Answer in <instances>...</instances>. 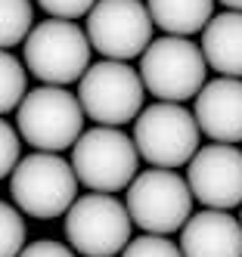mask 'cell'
I'll use <instances>...</instances> for the list:
<instances>
[{
    "label": "cell",
    "instance_id": "cell-1",
    "mask_svg": "<svg viewBox=\"0 0 242 257\" xmlns=\"http://www.w3.org/2000/svg\"><path fill=\"white\" fill-rule=\"evenodd\" d=\"M84 105L68 93V87L41 84L19 102L16 131L37 152H62L84 134Z\"/></svg>",
    "mask_w": 242,
    "mask_h": 257
},
{
    "label": "cell",
    "instance_id": "cell-2",
    "mask_svg": "<svg viewBox=\"0 0 242 257\" xmlns=\"http://www.w3.org/2000/svg\"><path fill=\"white\" fill-rule=\"evenodd\" d=\"M10 192L16 198V208L37 217L53 220L68 214V208L78 198V174L71 161H65L59 152H34L16 164L10 174Z\"/></svg>",
    "mask_w": 242,
    "mask_h": 257
},
{
    "label": "cell",
    "instance_id": "cell-3",
    "mask_svg": "<svg viewBox=\"0 0 242 257\" xmlns=\"http://www.w3.org/2000/svg\"><path fill=\"white\" fill-rule=\"evenodd\" d=\"M90 50L87 28L71 19H47L25 38V68L41 84L68 87L90 68Z\"/></svg>",
    "mask_w": 242,
    "mask_h": 257
},
{
    "label": "cell",
    "instance_id": "cell-4",
    "mask_svg": "<svg viewBox=\"0 0 242 257\" xmlns=\"http://www.w3.org/2000/svg\"><path fill=\"white\" fill-rule=\"evenodd\" d=\"M140 149L118 127H90L71 146V168L78 180L90 192H109L127 189L137 177Z\"/></svg>",
    "mask_w": 242,
    "mask_h": 257
},
{
    "label": "cell",
    "instance_id": "cell-5",
    "mask_svg": "<svg viewBox=\"0 0 242 257\" xmlns=\"http://www.w3.org/2000/svg\"><path fill=\"white\" fill-rule=\"evenodd\" d=\"M205 75H208V59L190 38L165 34L140 56V78L149 93L162 102L196 99L199 90L208 84Z\"/></svg>",
    "mask_w": 242,
    "mask_h": 257
},
{
    "label": "cell",
    "instance_id": "cell-6",
    "mask_svg": "<svg viewBox=\"0 0 242 257\" xmlns=\"http://www.w3.org/2000/svg\"><path fill=\"white\" fill-rule=\"evenodd\" d=\"M193 189L180 174L168 168H152L134 177L127 186L124 205L130 211L134 226L152 235H171L186 226V220L193 217Z\"/></svg>",
    "mask_w": 242,
    "mask_h": 257
},
{
    "label": "cell",
    "instance_id": "cell-7",
    "mask_svg": "<svg viewBox=\"0 0 242 257\" xmlns=\"http://www.w3.org/2000/svg\"><path fill=\"white\" fill-rule=\"evenodd\" d=\"M130 220L127 205L109 192H87L74 198L65 214V238L84 257H115L130 242Z\"/></svg>",
    "mask_w": 242,
    "mask_h": 257
},
{
    "label": "cell",
    "instance_id": "cell-8",
    "mask_svg": "<svg viewBox=\"0 0 242 257\" xmlns=\"http://www.w3.org/2000/svg\"><path fill=\"white\" fill-rule=\"evenodd\" d=\"M199 121L180 102H155L143 108L134 124V143L140 158L152 168H183L199 152Z\"/></svg>",
    "mask_w": 242,
    "mask_h": 257
},
{
    "label": "cell",
    "instance_id": "cell-9",
    "mask_svg": "<svg viewBox=\"0 0 242 257\" xmlns=\"http://www.w3.org/2000/svg\"><path fill=\"white\" fill-rule=\"evenodd\" d=\"M143 93L146 84L140 71L118 59H103L90 65L78 81V99L84 105V115L106 127L137 121V115L143 112Z\"/></svg>",
    "mask_w": 242,
    "mask_h": 257
},
{
    "label": "cell",
    "instance_id": "cell-10",
    "mask_svg": "<svg viewBox=\"0 0 242 257\" xmlns=\"http://www.w3.org/2000/svg\"><path fill=\"white\" fill-rule=\"evenodd\" d=\"M152 16L143 0H97L87 13V38L106 59H137L152 44Z\"/></svg>",
    "mask_w": 242,
    "mask_h": 257
},
{
    "label": "cell",
    "instance_id": "cell-11",
    "mask_svg": "<svg viewBox=\"0 0 242 257\" xmlns=\"http://www.w3.org/2000/svg\"><path fill=\"white\" fill-rule=\"evenodd\" d=\"M186 183L205 208L230 211L242 205V149L230 143H211L190 161Z\"/></svg>",
    "mask_w": 242,
    "mask_h": 257
},
{
    "label": "cell",
    "instance_id": "cell-12",
    "mask_svg": "<svg viewBox=\"0 0 242 257\" xmlns=\"http://www.w3.org/2000/svg\"><path fill=\"white\" fill-rule=\"evenodd\" d=\"M199 131L211 143H242V78H214L208 81L193 105Z\"/></svg>",
    "mask_w": 242,
    "mask_h": 257
},
{
    "label": "cell",
    "instance_id": "cell-13",
    "mask_svg": "<svg viewBox=\"0 0 242 257\" xmlns=\"http://www.w3.org/2000/svg\"><path fill=\"white\" fill-rule=\"evenodd\" d=\"M183 257H242V223L227 211L205 208L180 229Z\"/></svg>",
    "mask_w": 242,
    "mask_h": 257
},
{
    "label": "cell",
    "instance_id": "cell-14",
    "mask_svg": "<svg viewBox=\"0 0 242 257\" xmlns=\"http://www.w3.org/2000/svg\"><path fill=\"white\" fill-rule=\"evenodd\" d=\"M202 53L223 78H242V13L227 10L202 31Z\"/></svg>",
    "mask_w": 242,
    "mask_h": 257
},
{
    "label": "cell",
    "instance_id": "cell-15",
    "mask_svg": "<svg viewBox=\"0 0 242 257\" xmlns=\"http://www.w3.org/2000/svg\"><path fill=\"white\" fill-rule=\"evenodd\" d=\"M155 28L177 38H193L214 19V0H146Z\"/></svg>",
    "mask_w": 242,
    "mask_h": 257
},
{
    "label": "cell",
    "instance_id": "cell-16",
    "mask_svg": "<svg viewBox=\"0 0 242 257\" xmlns=\"http://www.w3.org/2000/svg\"><path fill=\"white\" fill-rule=\"evenodd\" d=\"M34 28L31 0H0V50L25 44Z\"/></svg>",
    "mask_w": 242,
    "mask_h": 257
},
{
    "label": "cell",
    "instance_id": "cell-17",
    "mask_svg": "<svg viewBox=\"0 0 242 257\" xmlns=\"http://www.w3.org/2000/svg\"><path fill=\"white\" fill-rule=\"evenodd\" d=\"M28 93V68L10 50H0V115L19 108Z\"/></svg>",
    "mask_w": 242,
    "mask_h": 257
},
{
    "label": "cell",
    "instance_id": "cell-18",
    "mask_svg": "<svg viewBox=\"0 0 242 257\" xmlns=\"http://www.w3.org/2000/svg\"><path fill=\"white\" fill-rule=\"evenodd\" d=\"M25 248V220L16 205L0 201V257H19Z\"/></svg>",
    "mask_w": 242,
    "mask_h": 257
},
{
    "label": "cell",
    "instance_id": "cell-19",
    "mask_svg": "<svg viewBox=\"0 0 242 257\" xmlns=\"http://www.w3.org/2000/svg\"><path fill=\"white\" fill-rule=\"evenodd\" d=\"M121 257H183L180 245H174L168 235H152L146 232L140 238H130L127 248L121 251Z\"/></svg>",
    "mask_w": 242,
    "mask_h": 257
},
{
    "label": "cell",
    "instance_id": "cell-20",
    "mask_svg": "<svg viewBox=\"0 0 242 257\" xmlns=\"http://www.w3.org/2000/svg\"><path fill=\"white\" fill-rule=\"evenodd\" d=\"M19 161H22L19 158V134L13 124H7L0 118V180L7 174H13Z\"/></svg>",
    "mask_w": 242,
    "mask_h": 257
},
{
    "label": "cell",
    "instance_id": "cell-21",
    "mask_svg": "<svg viewBox=\"0 0 242 257\" xmlns=\"http://www.w3.org/2000/svg\"><path fill=\"white\" fill-rule=\"evenodd\" d=\"M41 10H47L53 19H81L87 16L93 7H97V0H37Z\"/></svg>",
    "mask_w": 242,
    "mask_h": 257
},
{
    "label": "cell",
    "instance_id": "cell-22",
    "mask_svg": "<svg viewBox=\"0 0 242 257\" xmlns=\"http://www.w3.org/2000/svg\"><path fill=\"white\" fill-rule=\"evenodd\" d=\"M19 257H74V248H65L62 242H53V238H37V242L25 245Z\"/></svg>",
    "mask_w": 242,
    "mask_h": 257
},
{
    "label": "cell",
    "instance_id": "cell-23",
    "mask_svg": "<svg viewBox=\"0 0 242 257\" xmlns=\"http://www.w3.org/2000/svg\"><path fill=\"white\" fill-rule=\"evenodd\" d=\"M220 4L227 7V10H239L242 13V0H220Z\"/></svg>",
    "mask_w": 242,
    "mask_h": 257
},
{
    "label": "cell",
    "instance_id": "cell-24",
    "mask_svg": "<svg viewBox=\"0 0 242 257\" xmlns=\"http://www.w3.org/2000/svg\"><path fill=\"white\" fill-rule=\"evenodd\" d=\"M239 223H242V214H239Z\"/></svg>",
    "mask_w": 242,
    "mask_h": 257
}]
</instances>
